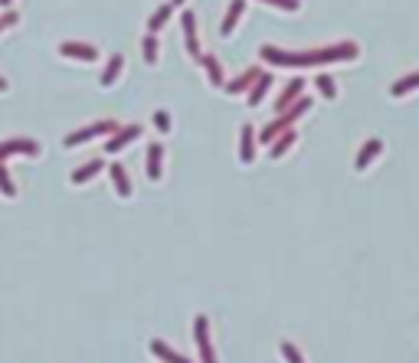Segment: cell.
<instances>
[{
  "mask_svg": "<svg viewBox=\"0 0 419 363\" xmlns=\"http://www.w3.org/2000/svg\"><path fill=\"white\" fill-rule=\"evenodd\" d=\"M262 59L275 65H318V63H341V59H357L354 43L328 46V49H305V53H282L275 46H262Z\"/></svg>",
  "mask_w": 419,
  "mask_h": 363,
  "instance_id": "6da1fadb",
  "label": "cell"
},
{
  "mask_svg": "<svg viewBox=\"0 0 419 363\" xmlns=\"http://www.w3.org/2000/svg\"><path fill=\"white\" fill-rule=\"evenodd\" d=\"M115 121H96V125H89V128H79L73 134H66V148H75V144H86L92 138H102V134H115Z\"/></svg>",
  "mask_w": 419,
  "mask_h": 363,
  "instance_id": "7a4b0ae2",
  "label": "cell"
},
{
  "mask_svg": "<svg viewBox=\"0 0 419 363\" xmlns=\"http://www.w3.org/2000/svg\"><path fill=\"white\" fill-rule=\"evenodd\" d=\"M10 154H26V157H33V154H40V144L30 138H10L0 144V164L10 157Z\"/></svg>",
  "mask_w": 419,
  "mask_h": 363,
  "instance_id": "3957f363",
  "label": "cell"
},
{
  "mask_svg": "<svg viewBox=\"0 0 419 363\" xmlns=\"http://www.w3.org/2000/svg\"><path fill=\"white\" fill-rule=\"evenodd\" d=\"M181 23H183V40H187V53L194 56V59H200V40H197V17L190 10H183V17H181Z\"/></svg>",
  "mask_w": 419,
  "mask_h": 363,
  "instance_id": "277c9868",
  "label": "cell"
},
{
  "mask_svg": "<svg viewBox=\"0 0 419 363\" xmlns=\"http://www.w3.org/2000/svg\"><path fill=\"white\" fill-rule=\"evenodd\" d=\"M138 134H141L138 125H125V128H115V138H112V141L105 144V150H108V154H119V150H121V148H128V144H131L135 138H138Z\"/></svg>",
  "mask_w": 419,
  "mask_h": 363,
  "instance_id": "5b68a950",
  "label": "cell"
},
{
  "mask_svg": "<svg viewBox=\"0 0 419 363\" xmlns=\"http://www.w3.org/2000/svg\"><path fill=\"white\" fill-rule=\"evenodd\" d=\"M59 53L69 56V59H82V63H96L98 49L89 43H59Z\"/></svg>",
  "mask_w": 419,
  "mask_h": 363,
  "instance_id": "8992f818",
  "label": "cell"
},
{
  "mask_svg": "<svg viewBox=\"0 0 419 363\" xmlns=\"http://www.w3.org/2000/svg\"><path fill=\"white\" fill-rule=\"evenodd\" d=\"M305 111H308V98H301V102H298V105H295V108H291L289 115H282V118H279V121H275V125H272L269 131H262V141H269L272 134H279V131H285V128H289V125H291V121H295V118H301V115H305Z\"/></svg>",
  "mask_w": 419,
  "mask_h": 363,
  "instance_id": "52a82bcc",
  "label": "cell"
},
{
  "mask_svg": "<svg viewBox=\"0 0 419 363\" xmlns=\"http://www.w3.org/2000/svg\"><path fill=\"white\" fill-rule=\"evenodd\" d=\"M197 343H200V357H204V363H216L213 347H210V337H206V318L204 314L197 318Z\"/></svg>",
  "mask_w": 419,
  "mask_h": 363,
  "instance_id": "ba28073f",
  "label": "cell"
},
{
  "mask_svg": "<svg viewBox=\"0 0 419 363\" xmlns=\"http://www.w3.org/2000/svg\"><path fill=\"white\" fill-rule=\"evenodd\" d=\"M108 173H112V183H115L119 196H131V180H128V173H125V167H121V164H112Z\"/></svg>",
  "mask_w": 419,
  "mask_h": 363,
  "instance_id": "9c48e42d",
  "label": "cell"
},
{
  "mask_svg": "<svg viewBox=\"0 0 419 363\" xmlns=\"http://www.w3.org/2000/svg\"><path fill=\"white\" fill-rule=\"evenodd\" d=\"M243 10H246V0H233V3H229V10H226V20H223V26H220V30H223V36H229V33H233V26L239 23Z\"/></svg>",
  "mask_w": 419,
  "mask_h": 363,
  "instance_id": "30bf717a",
  "label": "cell"
},
{
  "mask_svg": "<svg viewBox=\"0 0 419 363\" xmlns=\"http://www.w3.org/2000/svg\"><path fill=\"white\" fill-rule=\"evenodd\" d=\"M161 160H164V148L161 144H151L148 148V177L151 180H161Z\"/></svg>",
  "mask_w": 419,
  "mask_h": 363,
  "instance_id": "8fae6325",
  "label": "cell"
},
{
  "mask_svg": "<svg viewBox=\"0 0 419 363\" xmlns=\"http://www.w3.org/2000/svg\"><path fill=\"white\" fill-rule=\"evenodd\" d=\"M380 150H383V141H380V138L367 141V144H364V150L357 154V171H367V164H370V160H374L376 154H380Z\"/></svg>",
  "mask_w": 419,
  "mask_h": 363,
  "instance_id": "7c38bea8",
  "label": "cell"
},
{
  "mask_svg": "<svg viewBox=\"0 0 419 363\" xmlns=\"http://www.w3.org/2000/svg\"><path fill=\"white\" fill-rule=\"evenodd\" d=\"M239 157H243V164H252V157H256V131H252V125L243 128V150H239Z\"/></svg>",
  "mask_w": 419,
  "mask_h": 363,
  "instance_id": "4fadbf2b",
  "label": "cell"
},
{
  "mask_svg": "<svg viewBox=\"0 0 419 363\" xmlns=\"http://www.w3.org/2000/svg\"><path fill=\"white\" fill-rule=\"evenodd\" d=\"M121 69H125V59H121L119 53L108 59V65H105V72H102V86H115V79L121 75Z\"/></svg>",
  "mask_w": 419,
  "mask_h": 363,
  "instance_id": "5bb4252c",
  "label": "cell"
},
{
  "mask_svg": "<svg viewBox=\"0 0 419 363\" xmlns=\"http://www.w3.org/2000/svg\"><path fill=\"white\" fill-rule=\"evenodd\" d=\"M151 353H154V357H161V360H167V363H190L187 357H181V353H174L164 341H151Z\"/></svg>",
  "mask_w": 419,
  "mask_h": 363,
  "instance_id": "9a60e30c",
  "label": "cell"
},
{
  "mask_svg": "<svg viewBox=\"0 0 419 363\" xmlns=\"http://www.w3.org/2000/svg\"><path fill=\"white\" fill-rule=\"evenodd\" d=\"M102 167H105L102 160H89V164H82V167H79V171L73 173V183H75V187H79V183H89L98 171H102Z\"/></svg>",
  "mask_w": 419,
  "mask_h": 363,
  "instance_id": "2e32d148",
  "label": "cell"
},
{
  "mask_svg": "<svg viewBox=\"0 0 419 363\" xmlns=\"http://www.w3.org/2000/svg\"><path fill=\"white\" fill-rule=\"evenodd\" d=\"M269 86H272V75L269 72H259L256 75V86H252V95H249V105H259L262 95L269 92Z\"/></svg>",
  "mask_w": 419,
  "mask_h": 363,
  "instance_id": "e0dca14e",
  "label": "cell"
},
{
  "mask_svg": "<svg viewBox=\"0 0 419 363\" xmlns=\"http://www.w3.org/2000/svg\"><path fill=\"white\" fill-rule=\"evenodd\" d=\"M200 63H204L210 82H213V86H223V69H220V59H216V56H200Z\"/></svg>",
  "mask_w": 419,
  "mask_h": 363,
  "instance_id": "ac0fdd59",
  "label": "cell"
},
{
  "mask_svg": "<svg viewBox=\"0 0 419 363\" xmlns=\"http://www.w3.org/2000/svg\"><path fill=\"white\" fill-rule=\"evenodd\" d=\"M171 10H174V3H164V7H158V10L151 13V20H148V30L151 33H158L167 23V17H171Z\"/></svg>",
  "mask_w": 419,
  "mask_h": 363,
  "instance_id": "d6986e66",
  "label": "cell"
},
{
  "mask_svg": "<svg viewBox=\"0 0 419 363\" xmlns=\"http://www.w3.org/2000/svg\"><path fill=\"white\" fill-rule=\"evenodd\" d=\"M413 88H419V72H413V75H406V79L393 82L390 95H406V92H413Z\"/></svg>",
  "mask_w": 419,
  "mask_h": 363,
  "instance_id": "ffe728a7",
  "label": "cell"
},
{
  "mask_svg": "<svg viewBox=\"0 0 419 363\" xmlns=\"http://www.w3.org/2000/svg\"><path fill=\"white\" fill-rule=\"evenodd\" d=\"M141 49H144V63H148V65L158 63V36H154V33H148V36H144Z\"/></svg>",
  "mask_w": 419,
  "mask_h": 363,
  "instance_id": "44dd1931",
  "label": "cell"
},
{
  "mask_svg": "<svg viewBox=\"0 0 419 363\" xmlns=\"http://www.w3.org/2000/svg\"><path fill=\"white\" fill-rule=\"evenodd\" d=\"M301 88H305V82H301V79H295V82L285 88V95L279 98V111H285V108H289V102H295V98L301 95Z\"/></svg>",
  "mask_w": 419,
  "mask_h": 363,
  "instance_id": "7402d4cb",
  "label": "cell"
},
{
  "mask_svg": "<svg viewBox=\"0 0 419 363\" xmlns=\"http://www.w3.org/2000/svg\"><path fill=\"white\" fill-rule=\"evenodd\" d=\"M0 193L3 196H17V187H13V177H10V171L0 164Z\"/></svg>",
  "mask_w": 419,
  "mask_h": 363,
  "instance_id": "603a6c76",
  "label": "cell"
},
{
  "mask_svg": "<svg viewBox=\"0 0 419 363\" xmlns=\"http://www.w3.org/2000/svg\"><path fill=\"white\" fill-rule=\"evenodd\" d=\"M318 88H321L324 98H337V86H334L331 75H318Z\"/></svg>",
  "mask_w": 419,
  "mask_h": 363,
  "instance_id": "cb8c5ba5",
  "label": "cell"
},
{
  "mask_svg": "<svg viewBox=\"0 0 419 363\" xmlns=\"http://www.w3.org/2000/svg\"><path fill=\"white\" fill-rule=\"evenodd\" d=\"M291 144H295V131H289V134H282L279 144L272 148V157H282V154H285V150H289Z\"/></svg>",
  "mask_w": 419,
  "mask_h": 363,
  "instance_id": "d4e9b609",
  "label": "cell"
},
{
  "mask_svg": "<svg viewBox=\"0 0 419 363\" xmlns=\"http://www.w3.org/2000/svg\"><path fill=\"white\" fill-rule=\"evenodd\" d=\"M154 125H158V131L167 134V131H171V115H167V111H154Z\"/></svg>",
  "mask_w": 419,
  "mask_h": 363,
  "instance_id": "484cf974",
  "label": "cell"
},
{
  "mask_svg": "<svg viewBox=\"0 0 419 363\" xmlns=\"http://www.w3.org/2000/svg\"><path fill=\"white\" fill-rule=\"evenodd\" d=\"M282 357L289 363H301V357H298V347L295 343H282Z\"/></svg>",
  "mask_w": 419,
  "mask_h": 363,
  "instance_id": "4316f807",
  "label": "cell"
},
{
  "mask_svg": "<svg viewBox=\"0 0 419 363\" xmlns=\"http://www.w3.org/2000/svg\"><path fill=\"white\" fill-rule=\"evenodd\" d=\"M262 3H272V7H282V10H298L301 0H262Z\"/></svg>",
  "mask_w": 419,
  "mask_h": 363,
  "instance_id": "83f0119b",
  "label": "cell"
},
{
  "mask_svg": "<svg viewBox=\"0 0 419 363\" xmlns=\"http://www.w3.org/2000/svg\"><path fill=\"white\" fill-rule=\"evenodd\" d=\"M17 20H20V17H17V13H13V10H7V13H3V17H0V33H3V30H10V26H13V23H17Z\"/></svg>",
  "mask_w": 419,
  "mask_h": 363,
  "instance_id": "f1b7e54d",
  "label": "cell"
},
{
  "mask_svg": "<svg viewBox=\"0 0 419 363\" xmlns=\"http://www.w3.org/2000/svg\"><path fill=\"white\" fill-rule=\"evenodd\" d=\"M7 88H10V86H7V79L0 75V92H7Z\"/></svg>",
  "mask_w": 419,
  "mask_h": 363,
  "instance_id": "f546056e",
  "label": "cell"
},
{
  "mask_svg": "<svg viewBox=\"0 0 419 363\" xmlns=\"http://www.w3.org/2000/svg\"><path fill=\"white\" fill-rule=\"evenodd\" d=\"M0 3H3V7H10V3H13V0H0Z\"/></svg>",
  "mask_w": 419,
  "mask_h": 363,
  "instance_id": "4dcf8cb0",
  "label": "cell"
},
{
  "mask_svg": "<svg viewBox=\"0 0 419 363\" xmlns=\"http://www.w3.org/2000/svg\"><path fill=\"white\" fill-rule=\"evenodd\" d=\"M171 3H183V0H171Z\"/></svg>",
  "mask_w": 419,
  "mask_h": 363,
  "instance_id": "1f68e13d",
  "label": "cell"
}]
</instances>
